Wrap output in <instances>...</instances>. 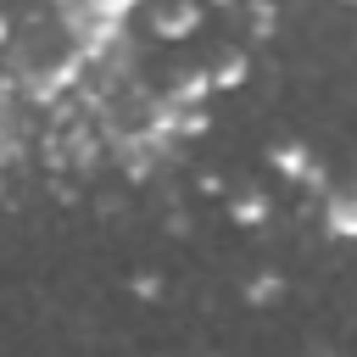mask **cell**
Here are the masks:
<instances>
[{"mask_svg": "<svg viewBox=\"0 0 357 357\" xmlns=\"http://www.w3.org/2000/svg\"><path fill=\"white\" fill-rule=\"evenodd\" d=\"M351 229H357V206H351V195H346V190H335V195H329V234H340V240H346Z\"/></svg>", "mask_w": 357, "mask_h": 357, "instance_id": "5b68a950", "label": "cell"}, {"mask_svg": "<svg viewBox=\"0 0 357 357\" xmlns=\"http://www.w3.org/2000/svg\"><path fill=\"white\" fill-rule=\"evenodd\" d=\"M273 167H279L284 178H301V184H312V190L324 184V173H318V162H312V156H307V145H296V139L273 151Z\"/></svg>", "mask_w": 357, "mask_h": 357, "instance_id": "7a4b0ae2", "label": "cell"}, {"mask_svg": "<svg viewBox=\"0 0 357 357\" xmlns=\"http://www.w3.org/2000/svg\"><path fill=\"white\" fill-rule=\"evenodd\" d=\"M279 290H284V284H279L273 273H262V279H251V301H273Z\"/></svg>", "mask_w": 357, "mask_h": 357, "instance_id": "52a82bcc", "label": "cell"}, {"mask_svg": "<svg viewBox=\"0 0 357 357\" xmlns=\"http://www.w3.org/2000/svg\"><path fill=\"white\" fill-rule=\"evenodd\" d=\"M73 45H78V61L89 56H106L112 45H123V22H128V6H67L61 11Z\"/></svg>", "mask_w": 357, "mask_h": 357, "instance_id": "6da1fadb", "label": "cell"}, {"mask_svg": "<svg viewBox=\"0 0 357 357\" xmlns=\"http://www.w3.org/2000/svg\"><path fill=\"white\" fill-rule=\"evenodd\" d=\"M134 290H139V296H156V290H162V279H156V273H139V279H134Z\"/></svg>", "mask_w": 357, "mask_h": 357, "instance_id": "ba28073f", "label": "cell"}, {"mask_svg": "<svg viewBox=\"0 0 357 357\" xmlns=\"http://www.w3.org/2000/svg\"><path fill=\"white\" fill-rule=\"evenodd\" d=\"M262 218H268V195H262V190L234 195V223H245V229H251V223H262Z\"/></svg>", "mask_w": 357, "mask_h": 357, "instance_id": "8992f818", "label": "cell"}, {"mask_svg": "<svg viewBox=\"0 0 357 357\" xmlns=\"http://www.w3.org/2000/svg\"><path fill=\"white\" fill-rule=\"evenodd\" d=\"M240 78H245V56H240V50H229L223 61L206 67V84H212V89H234Z\"/></svg>", "mask_w": 357, "mask_h": 357, "instance_id": "277c9868", "label": "cell"}, {"mask_svg": "<svg viewBox=\"0 0 357 357\" xmlns=\"http://www.w3.org/2000/svg\"><path fill=\"white\" fill-rule=\"evenodd\" d=\"M195 22H201L195 6H162L156 11V39H184V33H195Z\"/></svg>", "mask_w": 357, "mask_h": 357, "instance_id": "3957f363", "label": "cell"}]
</instances>
